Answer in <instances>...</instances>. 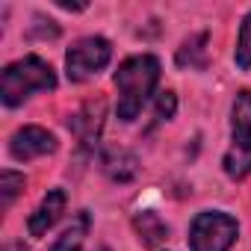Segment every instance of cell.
<instances>
[{
	"label": "cell",
	"instance_id": "obj_7",
	"mask_svg": "<svg viewBox=\"0 0 251 251\" xmlns=\"http://www.w3.org/2000/svg\"><path fill=\"white\" fill-rule=\"evenodd\" d=\"M65 192L62 189H50L45 198H42V204L30 213V219H27V230H30V236H45L56 222H59V216L65 213Z\"/></svg>",
	"mask_w": 251,
	"mask_h": 251
},
{
	"label": "cell",
	"instance_id": "obj_2",
	"mask_svg": "<svg viewBox=\"0 0 251 251\" xmlns=\"http://www.w3.org/2000/svg\"><path fill=\"white\" fill-rule=\"evenodd\" d=\"M56 89V74L42 56H24L3 68L0 77V98L6 106L24 103L33 92H50Z\"/></svg>",
	"mask_w": 251,
	"mask_h": 251
},
{
	"label": "cell",
	"instance_id": "obj_13",
	"mask_svg": "<svg viewBox=\"0 0 251 251\" xmlns=\"http://www.w3.org/2000/svg\"><path fill=\"white\" fill-rule=\"evenodd\" d=\"M24 189V175H18V172H3L0 175V204H3V210H9L12 207V201L18 198V192Z\"/></svg>",
	"mask_w": 251,
	"mask_h": 251
},
{
	"label": "cell",
	"instance_id": "obj_3",
	"mask_svg": "<svg viewBox=\"0 0 251 251\" xmlns=\"http://www.w3.org/2000/svg\"><path fill=\"white\" fill-rule=\"evenodd\" d=\"M225 172L233 180L251 175V92L242 89L230 112V148L225 151Z\"/></svg>",
	"mask_w": 251,
	"mask_h": 251
},
{
	"label": "cell",
	"instance_id": "obj_11",
	"mask_svg": "<svg viewBox=\"0 0 251 251\" xmlns=\"http://www.w3.org/2000/svg\"><path fill=\"white\" fill-rule=\"evenodd\" d=\"M103 169L112 180H130L136 177V157L127 151H109L103 157Z\"/></svg>",
	"mask_w": 251,
	"mask_h": 251
},
{
	"label": "cell",
	"instance_id": "obj_10",
	"mask_svg": "<svg viewBox=\"0 0 251 251\" xmlns=\"http://www.w3.org/2000/svg\"><path fill=\"white\" fill-rule=\"evenodd\" d=\"M89 213H77L74 219H71V225L56 236V242L50 245V251H80L83 248V239H86V233H89Z\"/></svg>",
	"mask_w": 251,
	"mask_h": 251
},
{
	"label": "cell",
	"instance_id": "obj_15",
	"mask_svg": "<svg viewBox=\"0 0 251 251\" xmlns=\"http://www.w3.org/2000/svg\"><path fill=\"white\" fill-rule=\"evenodd\" d=\"M175 109H177V98H175V92H163L160 100H157L154 121H157V124H160V121H169V118L175 115Z\"/></svg>",
	"mask_w": 251,
	"mask_h": 251
},
{
	"label": "cell",
	"instance_id": "obj_5",
	"mask_svg": "<svg viewBox=\"0 0 251 251\" xmlns=\"http://www.w3.org/2000/svg\"><path fill=\"white\" fill-rule=\"evenodd\" d=\"M112 59V45L100 36H86L80 42H74L65 53V74L71 83H83L89 77H95L98 71H103Z\"/></svg>",
	"mask_w": 251,
	"mask_h": 251
},
{
	"label": "cell",
	"instance_id": "obj_12",
	"mask_svg": "<svg viewBox=\"0 0 251 251\" xmlns=\"http://www.w3.org/2000/svg\"><path fill=\"white\" fill-rule=\"evenodd\" d=\"M207 45V33H198V36H192L189 42H183V48L177 50V65L180 68H204V48Z\"/></svg>",
	"mask_w": 251,
	"mask_h": 251
},
{
	"label": "cell",
	"instance_id": "obj_1",
	"mask_svg": "<svg viewBox=\"0 0 251 251\" xmlns=\"http://www.w3.org/2000/svg\"><path fill=\"white\" fill-rule=\"evenodd\" d=\"M160 80V59L151 53H139L124 59L115 71V89H118V118L121 121H133L145 100L151 98L154 86Z\"/></svg>",
	"mask_w": 251,
	"mask_h": 251
},
{
	"label": "cell",
	"instance_id": "obj_4",
	"mask_svg": "<svg viewBox=\"0 0 251 251\" xmlns=\"http://www.w3.org/2000/svg\"><path fill=\"white\" fill-rule=\"evenodd\" d=\"M239 225L227 213H198L189 225V245L192 251H227L236 242Z\"/></svg>",
	"mask_w": 251,
	"mask_h": 251
},
{
	"label": "cell",
	"instance_id": "obj_8",
	"mask_svg": "<svg viewBox=\"0 0 251 251\" xmlns=\"http://www.w3.org/2000/svg\"><path fill=\"white\" fill-rule=\"evenodd\" d=\"M100 115H103V103L100 100L98 103H86L83 112L68 124V127H74V133H77V139H80L83 148H92L95 145L98 130H100Z\"/></svg>",
	"mask_w": 251,
	"mask_h": 251
},
{
	"label": "cell",
	"instance_id": "obj_16",
	"mask_svg": "<svg viewBox=\"0 0 251 251\" xmlns=\"http://www.w3.org/2000/svg\"><path fill=\"white\" fill-rule=\"evenodd\" d=\"M3 251H27V248H24V242H9Z\"/></svg>",
	"mask_w": 251,
	"mask_h": 251
},
{
	"label": "cell",
	"instance_id": "obj_14",
	"mask_svg": "<svg viewBox=\"0 0 251 251\" xmlns=\"http://www.w3.org/2000/svg\"><path fill=\"white\" fill-rule=\"evenodd\" d=\"M236 65L239 68H251V12L245 15L242 27H239V39H236Z\"/></svg>",
	"mask_w": 251,
	"mask_h": 251
},
{
	"label": "cell",
	"instance_id": "obj_6",
	"mask_svg": "<svg viewBox=\"0 0 251 251\" xmlns=\"http://www.w3.org/2000/svg\"><path fill=\"white\" fill-rule=\"evenodd\" d=\"M9 151L18 163H30L36 157L53 154L56 151V139L53 133H48L45 127H36V124H27V127L15 130V136L9 139Z\"/></svg>",
	"mask_w": 251,
	"mask_h": 251
},
{
	"label": "cell",
	"instance_id": "obj_9",
	"mask_svg": "<svg viewBox=\"0 0 251 251\" xmlns=\"http://www.w3.org/2000/svg\"><path fill=\"white\" fill-rule=\"evenodd\" d=\"M133 227H136L142 245H148V248H157V245H163V242L169 239V227H166V222H163L154 210L139 213V216L133 219Z\"/></svg>",
	"mask_w": 251,
	"mask_h": 251
}]
</instances>
